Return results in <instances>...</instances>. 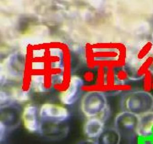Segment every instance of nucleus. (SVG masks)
<instances>
[{
    "label": "nucleus",
    "mask_w": 153,
    "mask_h": 144,
    "mask_svg": "<svg viewBox=\"0 0 153 144\" xmlns=\"http://www.w3.org/2000/svg\"><path fill=\"white\" fill-rule=\"evenodd\" d=\"M126 48L122 43L95 45L90 50L91 61L100 66L123 68L126 62Z\"/></svg>",
    "instance_id": "obj_1"
},
{
    "label": "nucleus",
    "mask_w": 153,
    "mask_h": 144,
    "mask_svg": "<svg viewBox=\"0 0 153 144\" xmlns=\"http://www.w3.org/2000/svg\"><path fill=\"white\" fill-rule=\"evenodd\" d=\"M81 108L84 115L88 118H99L105 122L109 116L106 96L100 90L87 92L82 98Z\"/></svg>",
    "instance_id": "obj_2"
},
{
    "label": "nucleus",
    "mask_w": 153,
    "mask_h": 144,
    "mask_svg": "<svg viewBox=\"0 0 153 144\" xmlns=\"http://www.w3.org/2000/svg\"><path fill=\"white\" fill-rule=\"evenodd\" d=\"M120 106L123 111L140 116L153 111V96L144 90L130 92L122 97Z\"/></svg>",
    "instance_id": "obj_3"
},
{
    "label": "nucleus",
    "mask_w": 153,
    "mask_h": 144,
    "mask_svg": "<svg viewBox=\"0 0 153 144\" xmlns=\"http://www.w3.org/2000/svg\"><path fill=\"white\" fill-rule=\"evenodd\" d=\"M26 57L24 54L16 52L11 54L1 65V83L3 85L7 78L21 80L26 69Z\"/></svg>",
    "instance_id": "obj_4"
},
{
    "label": "nucleus",
    "mask_w": 153,
    "mask_h": 144,
    "mask_svg": "<svg viewBox=\"0 0 153 144\" xmlns=\"http://www.w3.org/2000/svg\"><path fill=\"white\" fill-rule=\"evenodd\" d=\"M140 116L132 113L122 111L115 116L114 127L122 137L133 140L137 134Z\"/></svg>",
    "instance_id": "obj_5"
},
{
    "label": "nucleus",
    "mask_w": 153,
    "mask_h": 144,
    "mask_svg": "<svg viewBox=\"0 0 153 144\" xmlns=\"http://www.w3.org/2000/svg\"><path fill=\"white\" fill-rule=\"evenodd\" d=\"M69 132V127L65 122L57 123L40 120L38 133L50 141H59L65 139Z\"/></svg>",
    "instance_id": "obj_6"
},
{
    "label": "nucleus",
    "mask_w": 153,
    "mask_h": 144,
    "mask_svg": "<svg viewBox=\"0 0 153 144\" xmlns=\"http://www.w3.org/2000/svg\"><path fill=\"white\" fill-rule=\"evenodd\" d=\"M22 113L21 108L13 103L1 106L0 124L7 131L17 128L22 120Z\"/></svg>",
    "instance_id": "obj_7"
},
{
    "label": "nucleus",
    "mask_w": 153,
    "mask_h": 144,
    "mask_svg": "<svg viewBox=\"0 0 153 144\" xmlns=\"http://www.w3.org/2000/svg\"><path fill=\"white\" fill-rule=\"evenodd\" d=\"M39 115L40 120L62 123L68 119L70 113L66 108L60 105L45 103L41 106Z\"/></svg>",
    "instance_id": "obj_8"
},
{
    "label": "nucleus",
    "mask_w": 153,
    "mask_h": 144,
    "mask_svg": "<svg viewBox=\"0 0 153 144\" xmlns=\"http://www.w3.org/2000/svg\"><path fill=\"white\" fill-rule=\"evenodd\" d=\"M83 84V80L80 77H71L68 85L60 95L61 102L67 105L74 104L79 98Z\"/></svg>",
    "instance_id": "obj_9"
},
{
    "label": "nucleus",
    "mask_w": 153,
    "mask_h": 144,
    "mask_svg": "<svg viewBox=\"0 0 153 144\" xmlns=\"http://www.w3.org/2000/svg\"><path fill=\"white\" fill-rule=\"evenodd\" d=\"M36 106L27 105L22 113V121L25 128L29 132H38L40 119Z\"/></svg>",
    "instance_id": "obj_10"
},
{
    "label": "nucleus",
    "mask_w": 153,
    "mask_h": 144,
    "mask_svg": "<svg viewBox=\"0 0 153 144\" xmlns=\"http://www.w3.org/2000/svg\"><path fill=\"white\" fill-rule=\"evenodd\" d=\"M137 134L143 139L153 138V111L140 116Z\"/></svg>",
    "instance_id": "obj_11"
},
{
    "label": "nucleus",
    "mask_w": 153,
    "mask_h": 144,
    "mask_svg": "<svg viewBox=\"0 0 153 144\" xmlns=\"http://www.w3.org/2000/svg\"><path fill=\"white\" fill-rule=\"evenodd\" d=\"M105 128V122L99 118H91L84 125V133L89 139H97Z\"/></svg>",
    "instance_id": "obj_12"
},
{
    "label": "nucleus",
    "mask_w": 153,
    "mask_h": 144,
    "mask_svg": "<svg viewBox=\"0 0 153 144\" xmlns=\"http://www.w3.org/2000/svg\"><path fill=\"white\" fill-rule=\"evenodd\" d=\"M51 87L50 81L44 74L34 73L31 76L30 87L35 92H46L50 90Z\"/></svg>",
    "instance_id": "obj_13"
},
{
    "label": "nucleus",
    "mask_w": 153,
    "mask_h": 144,
    "mask_svg": "<svg viewBox=\"0 0 153 144\" xmlns=\"http://www.w3.org/2000/svg\"><path fill=\"white\" fill-rule=\"evenodd\" d=\"M122 137L114 127H106L96 139L97 144H120Z\"/></svg>",
    "instance_id": "obj_14"
},
{
    "label": "nucleus",
    "mask_w": 153,
    "mask_h": 144,
    "mask_svg": "<svg viewBox=\"0 0 153 144\" xmlns=\"http://www.w3.org/2000/svg\"><path fill=\"white\" fill-rule=\"evenodd\" d=\"M49 81L52 87L56 88H61L65 84L66 79L65 73L54 72L51 74Z\"/></svg>",
    "instance_id": "obj_15"
},
{
    "label": "nucleus",
    "mask_w": 153,
    "mask_h": 144,
    "mask_svg": "<svg viewBox=\"0 0 153 144\" xmlns=\"http://www.w3.org/2000/svg\"><path fill=\"white\" fill-rule=\"evenodd\" d=\"M49 66L54 72L65 73L66 69V63L65 58H50Z\"/></svg>",
    "instance_id": "obj_16"
},
{
    "label": "nucleus",
    "mask_w": 153,
    "mask_h": 144,
    "mask_svg": "<svg viewBox=\"0 0 153 144\" xmlns=\"http://www.w3.org/2000/svg\"><path fill=\"white\" fill-rule=\"evenodd\" d=\"M153 64V56H149L145 59L144 62L139 66L136 72L138 77L144 76L145 74L150 70V68Z\"/></svg>",
    "instance_id": "obj_17"
},
{
    "label": "nucleus",
    "mask_w": 153,
    "mask_h": 144,
    "mask_svg": "<svg viewBox=\"0 0 153 144\" xmlns=\"http://www.w3.org/2000/svg\"><path fill=\"white\" fill-rule=\"evenodd\" d=\"M115 84L117 81L118 84H125L126 81L129 79V73L126 69L123 68H118L117 71H115Z\"/></svg>",
    "instance_id": "obj_18"
},
{
    "label": "nucleus",
    "mask_w": 153,
    "mask_h": 144,
    "mask_svg": "<svg viewBox=\"0 0 153 144\" xmlns=\"http://www.w3.org/2000/svg\"><path fill=\"white\" fill-rule=\"evenodd\" d=\"M152 84H153V72L151 70L148 71L145 75L143 76V90L150 92L152 90Z\"/></svg>",
    "instance_id": "obj_19"
},
{
    "label": "nucleus",
    "mask_w": 153,
    "mask_h": 144,
    "mask_svg": "<svg viewBox=\"0 0 153 144\" xmlns=\"http://www.w3.org/2000/svg\"><path fill=\"white\" fill-rule=\"evenodd\" d=\"M48 55L49 56V58H65V51L58 46L50 47L48 51Z\"/></svg>",
    "instance_id": "obj_20"
},
{
    "label": "nucleus",
    "mask_w": 153,
    "mask_h": 144,
    "mask_svg": "<svg viewBox=\"0 0 153 144\" xmlns=\"http://www.w3.org/2000/svg\"><path fill=\"white\" fill-rule=\"evenodd\" d=\"M46 63L43 60H33L30 64L31 69L34 73H42L46 69Z\"/></svg>",
    "instance_id": "obj_21"
},
{
    "label": "nucleus",
    "mask_w": 153,
    "mask_h": 144,
    "mask_svg": "<svg viewBox=\"0 0 153 144\" xmlns=\"http://www.w3.org/2000/svg\"><path fill=\"white\" fill-rule=\"evenodd\" d=\"M153 44L152 42H146L138 53L137 56L138 59L139 60L144 59L153 49Z\"/></svg>",
    "instance_id": "obj_22"
},
{
    "label": "nucleus",
    "mask_w": 153,
    "mask_h": 144,
    "mask_svg": "<svg viewBox=\"0 0 153 144\" xmlns=\"http://www.w3.org/2000/svg\"><path fill=\"white\" fill-rule=\"evenodd\" d=\"M48 52L45 49L42 48H38L33 49L32 51L31 56L33 60H42L45 57Z\"/></svg>",
    "instance_id": "obj_23"
},
{
    "label": "nucleus",
    "mask_w": 153,
    "mask_h": 144,
    "mask_svg": "<svg viewBox=\"0 0 153 144\" xmlns=\"http://www.w3.org/2000/svg\"><path fill=\"white\" fill-rule=\"evenodd\" d=\"M84 78L85 80L86 81L88 82H91L94 80L95 78V75L94 73L91 71H88L86 72L84 75Z\"/></svg>",
    "instance_id": "obj_24"
},
{
    "label": "nucleus",
    "mask_w": 153,
    "mask_h": 144,
    "mask_svg": "<svg viewBox=\"0 0 153 144\" xmlns=\"http://www.w3.org/2000/svg\"><path fill=\"white\" fill-rule=\"evenodd\" d=\"M77 144H97L96 141L92 140L91 139H86L80 141Z\"/></svg>",
    "instance_id": "obj_25"
},
{
    "label": "nucleus",
    "mask_w": 153,
    "mask_h": 144,
    "mask_svg": "<svg viewBox=\"0 0 153 144\" xmlns=\"http://www.w3.org/2000/svg\"><path fill=\"white\" fill-rule=\"evenodd\" d=\"M0 130H1V141H3L4 138L5 137V132L7 131L3 126L0 124Z\"/></svg>",
    "instance_id": "obj_26"
},
{
    "label": "nucleus",
    "mask_w": 153,
    "mask_h": 144,
    "mask_svg": "<svg viewBox=\"0 0 153 144\" xmlns=\"http://www.w3.org/2000/svg\"><path fill=\"white\" fill-rule=\"evenodd\" d=\"M152 90H153V84H152Z\"/></svg>",
    "instance_id": "obj_27"
},
{
    "label": "nucleus",
    "mask_w": 153,
    "mask_h": 144,
    "mask_svg": "<svg viewBox=\"0 0 153 144\" xmlns=\"http://www.w3.org/2000/svg\"><path fill=\"white\" fill-rule=\"evenodd\" d=\"M152 50H153V49H152Z\"/></svg>",
    "instance_id": "obj_28"
},
{
    "label": "nucleus",
    "mask_w": 153,
    "mask_h": 144,
    "mask_svg": "<svg viewBox=\"0 0 153 144\" xmlns=\"http://www.w3.org/2000/svg\"></svg>",
    "instance_id": "obj_29"
}]
</instances>
